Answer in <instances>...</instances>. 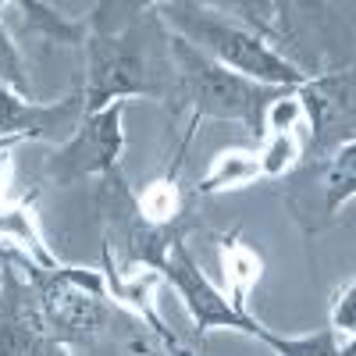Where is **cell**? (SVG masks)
Here are the masks:
<instances>
[{
  "mask_svg": "<svg viewBox=\"0 0 356 356\" xmlns=\"http://www.w3.org/2000/svg\"><path fill=\"white\" fill-rule=\"evenodd\" d=\"M161 275L175 285V292L182 296V303L186 310L193 314L196 321V332H211V328H235V332H246V335H260V324L253 317H243L239 310H235L228 300H225V292L214 289L211 282H207V275L196 267V260L189 257L186 243L178 239L161 267Z\"/></svg>",
  "mask_w": 356,
  "mask_h": 356,
  "instance_id": "8992f818",
  "label": "cell"
},
{
  "mask_svg": "<svg viewBox=\"0 0 356 356\" xmlns=\"http://www.w3.org/2000/svg\"><path fill=\"white\" fill-rule=\"evenodd\" d=\"M303 146H307V139L300 132L267 136L264 150H257L260 154V178H278V175L292 171L296 161H300V154H303Z\"/></svg>",
  "mask_w": 356,
  "mask_h": 356,
  "instance_id": "2e32d148",
  "label": "cell"
},
{
  "mask_svg": "<svg viewBox=\"0 0 356 356\" xmlns=\"http://www.w3.org/2000/svg\"><path fill=\"white\" fill-rule=\"evenodd\" d=\"M161 15L175 29V36H182L189 47H196L221 68L243 75L250 82L275 86V89H296L310 79L285 54H278L271 43H264L250 25L232 22L207 4L178 0V4H161Z\"/></svg>",
  "mask_w": 356,
  "mask_h": 356,
  "instance_id": "6da1fadb",
  "label": "cell"
},
{
  "mask_svg": "<svg viewBox=\"0 0 356 356\" xmlns=\"http://www.w3.org/2000/svg\"><path fill=\"white\" fill-rule=\"evenodd\" d=\"M303 118L310 122V150L335 154L339 146L353 143V75H314L300 89Z\"/></svg>",
  "mask_w": 356,
  "mask_h": 356,
  "instance_id": "52a82bcc",
  "label": "cell"
},
{
  "mask_svg": "<svg viewBox=\"0 0 356 356\" xmlns=\"http://www.w3.org/2000/svg\"><path fill=\"white\" fill-rule=\"evenodd\" d=\"M29 282L36 289L43 328L54 342L93 349L118 317V310L107 307L104 278L93 271H79L68 264L61 271L29 267Z\"/></svg>",
  "mask_w": 356,
  "mask_h": 356,
  "instance_id": "3957f363",
  "label": "cell"
},
{
  "mask_svg": "<svg viewBox=\"0 0 356 356\" xmlns=\"http://www.w3.org/2000/svg\"><path fill=\"white\" fill-rule=\"evenodd\" d=\"M0 89H11L15 97L33 100V86H29V75H25V65H22V54H18V47L11 43L4 22H0Z\"/></svg>",
  "mask_w": 356,
  "mask_h": 356,
  "instance_id": "e0dca14e",
  "label": "cell"
},
{
  "mask_svg": "<svg viewBox=\"0 0 356 356\" xmlns=\"http://www.w3.org/2000/svg\"><path fill=\"white\" fill-rule=\"evenodd\" d=\"M353 157H356L353 143H346L328 157V164H324L321 189H324V214L328 218H335L342 211V203H349L353 193H356V161Z\"/></svg>",
  "mask_w": 356,
  "mask_h": 356,
  "instance_id": "7c38bea8",
  "label": "cell"
},
{
  "mask_svg": "<svg viewBox=\"0 0 356 356\" xmlns=\"http://www.w3.org/2000/svg\"><path fill=\"white\" fill-rule=\"evenodd\" d=\"M300 89V86H296ZM296 89H282V93L267 104L264 111V129L278 136V132H300V122H303V104H300V93Z\"/></svg>",
  "mask_w": 356,
  "mask_h": 356,
  "instance_id": "ac0fdd59",
  "label": "cell"
},
{
  "mask_svg": "<svg viewBox=\"0 0 356 356\" xmlns=\"http://www.w3.org/2000/svg\"><path fill=\"white\" fill-rule=\"evenodd\" d=\"M353 296H356V282L349 278L339 292H335V300H332V314H328V328L353 339L356 332V317H353Z\"/></svg>",
  "mask_w": 356,
  "mask_h": 356,
  "instance_id": "d6986e66",
  "label": "cell"
},
{
  "mask_svg": "<svg viewBox=\"0 0 356 356\" xmlns=\"http://www.w3.org/2000/svg\"><path fill=\"white\" fill-rule=\"evenodd\" d=\"M0 285H4V267H0Z\"/></svg>",
  "mask_w": 356,
  "mask_h": 356,
  "instance_id": "7402d4cb",
  "label": "cell"
},
{
  "mask_svg": "<svg viewBox=\"0 0 356 356\" xmlns=\"http://www.w3.org/2000/svg\"><path fill=\"white\" fill-rule=\"evenodd\" d=\"M221 271H225V300L239 310L243 317H250V296L264 275V260L239 239V235H225L221 239Z\"/></svg>",
  "mask_w": 356,
  "mask_h": 356,
  "instance_id": "9c48e42d",
  "label": "cell"
},
{
  "mask_svg": "<svg viewBox=\"0 0 356 356\" xmlns=\"http://www.w3.org/2000/svg\"><path fill=\"white\" fill-rule=\"evenodd\" d=\"M136 211L150 221V225H178L182 214V193L171 178H157L136 196Z\"/></svg>",
  "mask_w": 356,
  "mask_h": 356,
  "instance_id": "9a60e30c",
  "label": "cell"
},
{
  "mask_svg": "<svg viewBox=\"0 0 356 356\" xmlns=\"http://www.w3.org/2000/svg\"><path fill=\"white\" fill-rule=\"evenodd\" d=\"M168 47L178 72V97L189 104L193 122L196 118H228V122H246L253 132H264V111L282 89L250 82L221 68L175 33L168 36Z\"/></svg>",
  "mask_w": 356,
  "mask_h": 356,
  "instance_id": "7a4b0ae2",
  "label": "cell"
},
{
  "mask_svg": "<svg viewBox=\"0 0 356 356\" xmlns=\"http://www.w3.org/2000/svg\"><path fill=\"white\" fill-rule=\"evenodd\" d=\"M122 114H125V104H111L97 114H86L82 125L75 129V136L65 139L47 157V178L50 182L75 186L82 178L111 175L118 168V157H122V146H125Z\"/></svg>",
  "mask_w": 356,
  "mask_h": 356,
  "instance_id": "5b68a950",
  "label": "cell"
},
{
  "mask_svg": "<svg viewBox=\"0 0 356 356\" xmlns=\"http://www.w3.org/2000/svg\"><path fill=\"white\" fill-rule=\"evenodd\" d=\"M0 239H11L18 246V260L25 267H40V271H61V260H57L43 235L33 221V207L29 203H18V207H0Z\"/></svg>",
  "mask_w": 356,
  "mask_h": 356,
  "instance_id": "30bf717a",
  "label": "cell"
},
{
  "mask_svg": "<svg viewBox=\"0 0 356 356\" xmlns=\"http://www.w3.org/2000/svg\"><path fill=\"white\" fill-rule=\"evenodd\" d=\"M15 146H18L15 139H0V150H15Z\"/></svg>",
  "mask_w": 356,
  "mask_h": 356,
  "instance_id": "44dd1931",
  "label": "cell"
},
{
  "mask_svg": "<svg viewBox=\"0 0 356 356\" xmlns=\"http://www.w3.org/2000/svg\"><path fill=\"white\" fill-rule=\"evenodd\" d=\"M257 339L267 342L278 356H353V342L342 346V335L332 332V328H324V332H317V335H300V339H282V335H275V332L260 328Z\"/></svg>",
  "mask_w": 356,
  "mask_h": 356,
  "instance_id": "4fadbf2b",
  "label": "cell"
},
{
  "mask_svg": "<svg viewBox=\"0 0 356 356\" xmlns=\"http://www.w3.org/2000/svg\"><path fill=\"white\" fill-rule=\"evenodd\" d=\"M18 8L29 15V29H36V33H43L57 43H86L89 33H93L89 22H65L50 4H40V0H22Z\"/></svg>",
  "mask_w": 356,
  "mask_h": 356,
  "instance_id": "5bb4252c",
  "label": "cell"
},
{
  "mask_svg": "<svg viewBox=\"0 0 356 356\" xmlns=\"http://www.w3.org/2000/svg\"><path fill=\"white\" fill-rule=\"evenodd\" d=\"M260 178V154L257 150H225L214 157L211 171L200 178V193H225V189H246Z\"/></svg>",
  "mask_w": 356,
  "mask_h": 356,
  "instance_id": "8fae6325",
  "label": "cell"
},
{
  "mask_svg": "<svg viewBox=\"0 0 356 356\" xmlns=\"http://www.w3.org/2000/svg\"><path fill=\"white\" fill-rule=\"evenodd\" d=\"M8 171H11V150H0V189H4Z\"/></svg>",
  "mask_w": 356,
  "mask_h": 356,
  "instance_id": "ffe728a7",
  "label": "cell"
},
{
  "mask_svg": "<svg viewBox=\"0 0 356 356\" xmlns=\"http://www.w3.org/2000/svg\"><path fill=\"white\" fill-rule=\"evenodd\" d=\"M82 118H86L82 93H72L57 104H33L15 97L11 89H0V139H15V143L50 139L61 146L65 139L75 136Z\"/></svg>",
  "mask_w": 356,
  "mask_h": 356,
  "instance_id": "ba28073f",
  "label": "cell"
},
{
  "mask_svg": "<svg viewBox=\"0 0 356 356\" xmlns=\"http://www.w3.org/2000/svg\"><path fill=\"white\" fill-rule=\"evenodd\" d=\"M86 89L82 111L97 114L111 104H125V97H161L164 86L154 82V72L146 65V50L139 29L107 33L93 29L86 40Z\"/></svg>",
  "mask_w": 356,
  "mask_h": 356,
  "instance_id": "277c9868",
  "label": "cell"
}]
</instances>
